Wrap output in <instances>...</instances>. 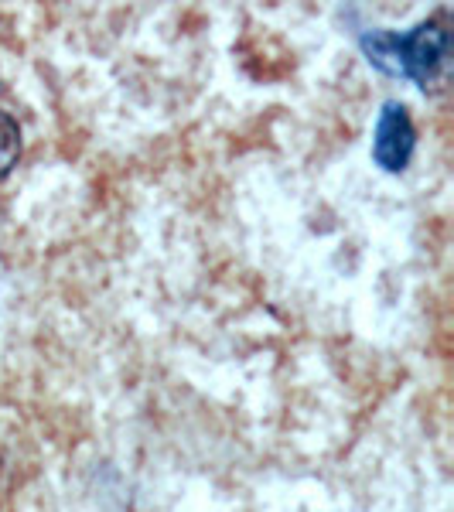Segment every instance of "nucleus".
<instances>
[{
    "label": "nucleus",
    "mask_w": 454,
    "mask_h": 512,
    "mask_svg": "<svg viewBox=\"0 0 454 512\" xmlns=\"http://www.w3.org/2000/svg\"><path fill=\"white\" fill-rule=\"evenodd\" d=\"M21 154V127L11 113L0 110V181L11 175V168L18 164Z\"/></svg>",
    "instance_id": "7ed1b4c3"
},
{
    "label": "nucleus",
    "mask_w": 454,
    "mask_h": 512,
    "mask_svg": "<svg viewBox=\"0 0 454 512\" xmlns=\"http://www.w3.org/2000/svg\"><path fill=\"white\" fill-rule=\"evenodd\" d=\"M414 144H417V130L410 120L407 106L403 103H386L376 123V137H373V158L383 171H403L414 158Z\"/></svg>",
    "instance_id": "f03ea898"
},
{
    "label": "nucleus",
    "mask_w": 454,
    "mask_h": 512,
    "mask_svg": "<svg viewBox=\"0 0 454 512\" xmlns=\"http://www.w3.org/2000/svg\"><path fill=\"white\" fill-rule=\"evenodd\" d=\"M362 52L386 76L414 79L427 89L431 82H437L444 65H448V31H444L441 21L417 24L407 35L369 31V35H362Z\"/></svg>",
    "instance_id": "f257e3e1"
}]
</instances>
